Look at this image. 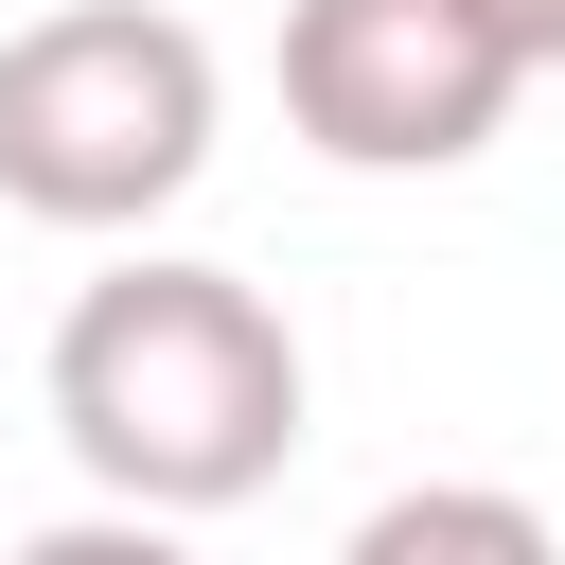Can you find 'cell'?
<instances>
[{
	"instance_id": "obj_1",
	"label": "cell",
	"mask_w": 565,
	"mask_h": 565,
	"mask_svg": "<svg viewBox=\"0 0 565 565\" xmlns=\"http://www.w3.org/2000/svg\"><path fill=\"white\" fill-rule=\"evenodd\" d=\"M53 441L88 459L106 512H247L300 459V335L247 265L141 247L53 318Z\"/></svg>"
},
{
	"instance_id": "obj_2",
	"label": "cell",
	"mask_w": 565,
	"mask_h": 565,
	"mask_svg": "<svg viewBox=\"0 0 565 565\" xmlns=\"http://www.w3.org/2000/svg\"><path fill=\"white\" fill-rule=\"evenodd\" d=\"M230 71L159 0H53L0 35V212L35 230H141L212 177Z\"/></svg>"
},
{
	"instance_id": "obj_3",
	"label": "cell",
	"mask_w": 565,
	"mask_h": 565,
	"mask_svg": "<svg viewBox=\"0 0 565 565\" xmlns=\"http://www.w3.org/2000/svg\"><path fill=\"white\" fill-rule=\"evenodd\" d=\"M512 88L530 71L477 0H282V124L335 177H459Z\"/></svg>"
},
{
	"instance_id": "obj_4",
	"label": "cell",
	"mask_w": 565,
	"mask_h": 565,
	"mask_svg": "<svg viewBox=\"0 0 565 565\" xmlns=\"http://www.w3.org/2000/svg\"><path fill=\"white\" fill-rule=\"evenodd\" d=\"M335 565H565V530H547L512 477H406V494L353 512Z\"/></svg>"
},
{
	"instance_id": "obj_5",
	"label": "cell",
	"mask_w": 565,
	"mask_h": 565,
	"mask_svg": "<svg viewBox=\"0 0 565 565\" xmlns=\"http://www.w3.org/2000/svg\"><path fill=\"white\" fill-rule=\"evenodd\" d=\"M0 565H194L177 512H71V530H18Z\"/></svg>"
},
{
	"instance_id": "obj_6",
	"label": "cell",
	"mask_w": 565,
	"mask_h": 565,
	"mask_svg": "<svg viewBox=\"0 0 565 565\" xmlns=\"http://www.w3.org/2000/svg\"><path fill=\"white\" fill-rule=\"evenodd\" d=\"M494 35H512V71H565V0H477Z\"/></svg>"
}]
</instances>
